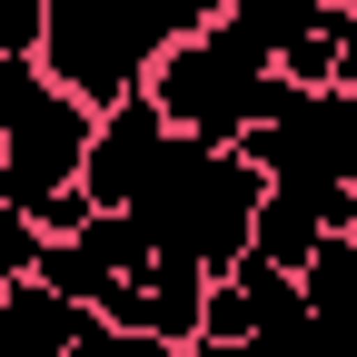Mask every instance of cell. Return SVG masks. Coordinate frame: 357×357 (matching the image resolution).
<instances>
[{
    "label": "cell",
    "mask_w": 357,
    "mask_h": 357,
    "mask_svg": "<svg viewBox=\"0 0 357 357\" xmlns=\"http://www.w3.org/2000/svg\"><path fill=\"white\" fill-rule=\"evenodd\" d=\"M0 50H10V60L40 50V0H0Z\"/></svg>",
    "instance_id": "obj_14"
},
{
    "label": "cell",
    "mask_w": 357,
    "mask_h": 357,
    "mask_svg": "<svg viewBox=\"0 0 357 357\" xmlns=\"http://www.w3.org/2000/svg\"><path fill=\"white\" fill-rule=\"evenodd\" d=\"M139 100L169 119V139H208V149H238L248 129L288 100V79L268 70L258 40H238L229 20H208L199 40H178L139 70Z\"/></svg>",
    "instance_id": "obj_2"
},
{
    "label": "cell",
    "mask_w": 357,
    "mask_h": 357,
    "mask_svg": "<svg viewBox=\"0 0 357 357\" xmlns=\"http://www.w3.org/2000/svg\"><path fill=\"white\" fill-rule=\"evenodd\" d=\"M89 100H70V89H50L40 79V100L10 119V139H0V169H10V208H40V199H60L70 178H79V149H89Z\"/></svg>",
    "instance_id": "obj_4"
},
{
    "label": "cell",
    "mask_w": 357,
    "mask_h": 357,
    "mask_svg": "<svg viewBox=\"0 0 357 357\" xmlns=\"http://www.w3.org/2000/svg\"><path fill=\"white\" fill-rule=\"evenodd\" d=\"M40 248H50V238H40V218L0 199V278H40Z\"/></svg>",
    "instance_id": "obj_12"
},
{
    "label": "cell",
    "mask_w": 357,
    "mask_h": 357,
    "mask_svg": "<svg viewBox=\"0 0 357 357\" xmlns=\"http://www.w3.org/2000/svg\"><path fill=\"white\" fill-rule=\"evenodd\" d=\"M79 328H89V307L50 298L40 278H10V288H0V357H70Z\"/></svg>",
    "instance_id": "obj_8"
},
{
    "label": "cell",
    "mask_w": 357,
    "mask_h": 357,
    "mask_svg": "<svg viewBox=\"0 0 357 357\" xmlns=\"http://www.w3.org/2000/svg\"><path fill=\"white\" fill-rule=\"evenodd\" d=\"M40 79L70 89V100L89 109H109L139 89L149 50H139V30H129V0H40Z\"/></svg>",
    "instance_id": "obj_3"
},
{
    "label": "cell",
    "mask_w": 357,
    "mask_h": 357,
    "mask_svg": "<svg viewBox=\"0 0 357 357\" xmlns=\"http://www.w3.org/2000/svg\"><path fill=\"white\" fill-rule=\"evenodd\" d=\"M328 89H337V100H357V40H347L337 60H328Z\"/></svg>",
    "instance_id": "obj_15"
},
{
    "label": "cell",
    "mask_w": 357,
    "mask_h": 357,
    "mask_svg": "<svg viewBox=\"0 0 357 357\" xmlns=\"http://www.w3.org/2000/svg\"><path fill=\"white\" fill-rule=\"evenodd\" d=\"M229 0H129V30H139V50L159 60V50H178V40H199Z\"/></svg>",
    "instance_id": "obj_10"
},
{
    "label": "cell",
    "mask_w": 357,
    "mask_h": 357,
    "mask_svg": "<svg viewBox=\"0 0 357 357\" xmlns=\"http://www.w3.org/2000/svg\"><path fill=\"white\" fill-rule=\"evenodd\" d=\"M70 357H189L178 337H139V328H109V318H89Z\"/></svg>",
    "instance_id": "obj_11"
},
{
    "label": "cell",
    "mask_w": 357,
    "mask_h": 357,
    "mask_svg": "<svg viewBox=\"0 0 357 357\" xmlns=\"http://www.w3.org/2000/svg\"><path fill=\"white\" fill-rule=\"evenodd\" d=\"M159 139H169V119L139 100V89H129V100H109L100 119H89V149H79V178H70V189H79L89 208H129V189L149 178Z\"/></svg>",
    "instance_id": "obj_6"
},
{
    "label": "cell",
    "mask_w": 357,
    "mask_h": 357,
    "mask_svg": "<svg viewBox=\"0 0 357 357\" xmlns=\"http://www.w3.org/2000/svg\"><path fill=\"white\" fill-rule=\"evenodd\" d=\"M218 20H229L238 40H258V50L278 60V50H288L298 30H318V20H328V0H229Z\"/></svg>",
    "instance_id": "obj_9"
},
{
    "label": "cell",
    "mask_w": 357,
    "mask_h": 357,
    "mask_svg": "<svg viewBox=\"0 0 357 357\" xmlns=\"http://www.w3.org/2000/svg\"><path fill=\"white\" fill-rule=\"evenodd\" d=\"M189 357H238V347H218V337H189Z\"/></svg>",
    "instance_id": "obj_16"
},
{
    "label": "cell",
    "mask_w": 357,
    "mask_h": 357,
    "mask_svg": "<svg viewBox=\"0 0 357 357\" xmlns=\"http://www.w3.org/2000/svg\"><path fill=\"white\" fill-rule=\"evenodd\" d=\"M40 100V60H10V50H0V139H10V119Z\"/></svg>",
    "instance_id": "obj_13"
},
{
    "label": "cell",
    "mask_w": 357,
    "mask_h": 357,
    "mask_svg": "<svg viewBox=\"0 0 357 357\" xmlns=\"http://www.w3.org/2000/svg\"><path fill=\"white\" fill-rule=\"evenodd\" d=\"M347 229H357V189L347 178H268L258 208H248V258H268V268L298 278V268L328 238H347Z\"/></svg>",
    "instance_id": "obj_5"
},
{
    "label": "cell",
    "mask_w": 357,
    "mask_h": 357,
    "mask_svg": "<svg viewBox=\"0 0 357 357\" xmlns=\"http://www.w3.org/2000/svg\"><path fill=\"white\" fill-rule=\"evenodd\" d=\"M0 288H10V278H0Z\"/></svg>",
    "instance_id": "obj_17"
},
{
    "label": "cell",
    "mask_w": 357,
    "mask_h": 357,
    "mask_svg": "<svg viewBox=\"0 0 357 357\" xmlns=\"http://www.w3.org/2000/svg\"><path fill=\"white\" fill-rule=\"evenodd\" d=\"M268 178L238 159V149H208V139H159L149 178L129 189V229L149 238V258H189L208 278H229L248 258V208H258Z\"/></svg>",
    "instance_id": "obj_1"
},
{
    "label": "cell",
    "mask_w": 357,
    "mask_h": 357,
    "mask_svg": "<svg viewBox=\"0 0 357 357\" xmlns=\"http://www.w3.org/2000/svg\"><path fill=\"white\" fill-rule=\"evenodd\" d=\"M199 298H208V268H189V258H139L129 278H109L100 318H109V328H139V337H178V347H189V337H199Z\"/></svg>",
    "instance_id": "obj_7"
}]
</instances>
